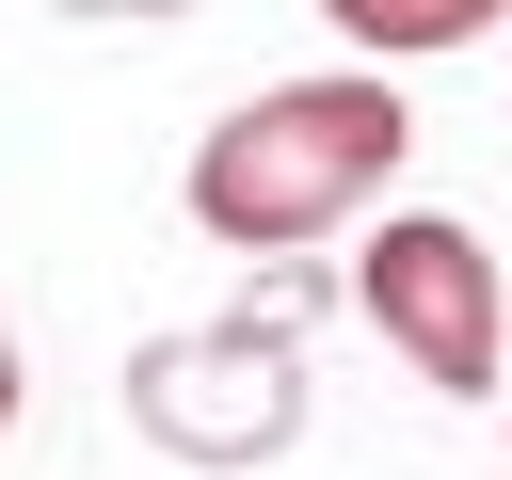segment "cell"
I'll return each instance as SVG.
<instances>
[{
    "instance_id": "cell-4",
    "label": "cell",
    "mask_w": 512,
    "mask_h": 480,
    "mask_svg": "<svg viewBox=\"0 0 512 480\" xmlns=\"http://www.w3.org/2000/svg\"><path fill=\"white\" fill-rule=\"evenodd\" d=\"M320 16H336L352 64H448V48H480L512 0H320Z\"/></svg>"
},
{
    "instance_id": "cell-5",
    "label": "cell",
    "mask_w": 512,
    "mask_h": 480,
    "mask_svg": "<svg viewBox=\"0 0 512 480\" xmlns=\"http://www.w3.org/2000/svg\"><path fill=\"white\" fill-rule=\"evenodd\" d=\"M48 16H192V0H48Z\"/></svg>"
},
{
    "instance_id": "cell-6",
    "label": "cell",
    "mask_w": 512,
    "mask_h": 480,
    "mask_svg": "<svg viewBox=\"0 0 512 480\" xmlns=\"http://www.w3.org/2000/svg\"><path fill=\"white\" fill-rule=\"evenodd\" d=\"M16 400H32V368H16V320H0V432H16Z\"/></svg>"
},
{
    "instance_id": "cell-1",
    "label": "cell",
    "mask_w": 512,
    "mask_h": 480,
    "mask_svg": "<svg viewBox=\"0 0 512 480\" xmlns=\"http://www.w3.org/2000/svg\"><path fill=\"white\" fill-rule=\"evenodd\" d=\"M416 112H400V64H320V80H256L208 144H192V224L224 256H304L336 224L384 208Z\"/></svg>"
},
{
    "instance_id": "cell-2",
    "label": "cell",
    "mask_w": 512,
    "mask_h": 480,
    "mask_svg": "<svg viewBox=\"0 0 512 480\" xmlns=\"http://www.w3.org/2000/svg\"><path fill=\"white\" fill-rule=\"evenodd\" d=\"M352 304H368V336H384L416 384L496 400L512 320H496V256H480V224H448V208H384L368 256H352Z\"/></svg>"
},
{
    "instance_id": "cell-3",
    "label": "cell",
    "mask_w": 512,
    "mask_h": 480,
    "mask_svg": "<svg viewBox=\"0 0 512 480\" xmlns=\"http://www.w3.org/2000/svg\"><path fill=\"white\" fill-rule=\"evenodd\" d=\"M128 416L176 448V464H272L304 432V368L256 336V320H208V336H160L128 368Z\"/></svg>"
}]
</instances>
